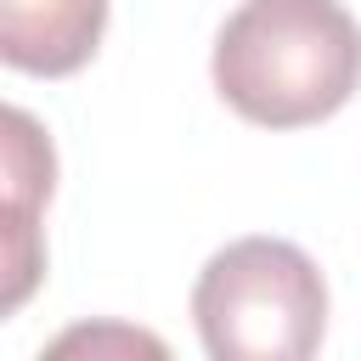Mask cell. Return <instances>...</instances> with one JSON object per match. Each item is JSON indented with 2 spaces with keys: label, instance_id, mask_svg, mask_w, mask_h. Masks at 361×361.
<instances>
[{
  "label": "cell",
  "instance_id": "obj_1",
  "mask_svg": "<svg viewBox=\"0 0 361 361\" xmlns=\"http://www.w3.org/2000/svg\"><path fill=\"white\" fill-rule=\"evenodd\" d=\"M220 102L259 130L333 118L361 85V23L344 0H243L209 56Z\"/></svg>",
  "mask_w": 361,
  "mask_h": 361
},
{
  "label": "cell",
  "instance_id": "obj_2",
  "mask_svg": "<svg viewBox=\"0 0 361 361\" xmlns=\"http://www.w3.org/2000/svg\"><path fill=\"white\" fill-rule=\"evenodd\" d=\"M192 322L214 361H305L327 333V282L299 243L237 237L197 271Z\"/></svg>",
  "mask_w": 361,
  "mask_h": 361
},
{
  "label": "cell",
  "instance_id": "obj_3",
  "mask_svg": "<svg viewBox=\"0 0 361 361\" xmlns=\"http://www.w3.org/2000/svg\"><path fill=\"white\" fill-rule=\"evenodd\" d=\"M0 175H6V243H0V316L23 310V299L39 288L45 271V243H39V209L51 203L56 180V152L51 135L39 130L34 113L6 107V135H0Z\"/></svg>",
  "mask_w": 361,
  "mask_h": 361
},
{
  "label": "cell",
  "instance_id": "obj_4",
  "mask_svg": "<svg viewBox=\"0 0 361 361\" xmlns=\"http://www.w3.org/2000/svg\"><path fill=\"white\" fill-rule=\"evenodd\" d=\"M107 34V0H0V62L34 79L79 73Z\"/></svg>",
  "mask_w": 361,
  "mask_h": 361
},
{
  "label": "cell",
  "instance_id": "obj_5",
  "mask_svg": "<svg viewBox=\"0 0 361 361\" xmlns=\"http://www.w3.org/2000/svg\"><path fill=\"white\" fill-rule=\"evenodd\" d=\"M73 350H90V355H102V350H124V355H164V344L152 338V333H135V327H73V333H62L56 344H51V355H73Z\"/></svg>",
  "mask_w": 361,
  "mask_h": 361
}]
</instances>
